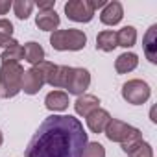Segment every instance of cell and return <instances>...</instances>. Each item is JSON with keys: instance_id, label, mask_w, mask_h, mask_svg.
I'll return each instance as SVG.
<instances>
[{"instance_id": "6da1fadb", "label": "cell", "mask_w": 157, "mask_h": 157, "mask_svg": "<svg viewBox=\"0 0 157 157\" xmlns=\"http://www.w3.org/2000/svg\"><path fill=\"white\" fill-rule=\"evenodd\" d=\"M87 142V131L78 118L52 115L32 137L24 157H82Z\"/></svg>"}, {"instance_id": "7a4b0ae2", "label": "cell", "mask_w": 157, "mask_h": 157, "mask_svg": "<svg viewBox=\"0 0 157 157\" xmlns=\"http://www.w3.org/2000/svg\"><path fill=\"white\" fill-rule=\"evenodd\" d=\"M24 68L21 63H2L0 67V98H13L21 93Z\"/></svg>"}, {"instance_id": "3957f363", "label": "cell", "mask_w": 157, "mask_h": 157, "mask_svg": "<svg viewBox=\"0 0 157 157\" xmlns=\"http://www.w3.org/2000/svg\"><path fill=\"white\" fill-rule=\"evenodd\" d=\"M50 44L54 50L65 52H78V50H83L87 44V35L82 30H76V28H67V30H56L50 35Z\"/></svg>"}, {"instance_id": "277c9868", "label": "cell", "mask_w": 157, "mask_h": 157, "mask_svg": "<svg viewBox=\"0 0 157 157\" xmlns=\"http://www.w3.org/2000/svg\"><path fill=\"white\" fill-rule=\"evenodd\" d=\"M105 137L111 140V142H120V144H128V142H133V140H139L142 139V133L140 129L122 122V120H117V118H111L107 128L104 129Z\"/></svg>"}, {"instance_id": "5b68a950", "label": "cell", "mask_w": 157, "mask_h": 157, "mask_svg": "<svg viewBox=\"0 0 157 157\" xmlns=\"http://www.w3.org/2000/svg\"><path fill=\"white\" fill-rule=\"evenodd\" d=\"M151 94V89L146 82L142 80H129L122 85V98L128 102V104H133V105H140L144 102H148Z\"/></svg>"}, {"instance_id": "8992f818", "label": "cell", "mask_w": 157, "mask_h": 157, "mask_svg": "<svg viewBox=\"0 0 157 157\" xmlns=\"http://www.w3.org/2000/svg\"><path fill=\"white\" fill-rule=\"evenodd\" d=\"M89 85H91V72L87 68H82V67H72L68 82H67V87H65L68 91V94L82 96V94H85Z\"/></svg>"}, {"instance_id": "52a82bcc", "label": "cell", "mask_w": 157, "mask_h": 157, "mask_svg": "<svg viewBox=\"0 0 157 157\" xmlns=\"http://www.w3.org/2000/svg\"><path fill=\"white\" fill-rule=\"evenodd\" d=\"M65 13L74 22H91L94 17V11L87 0H68L65 4Z\"/></svg>"}, {"instance_id": "ba28073f", "label": "cell", "mask_w": 157, "mask_h": 157, "mask_svg": "<svg viewBox=\"0 0 157 157\" xmlns=\"http://www.w3.org/2000/svg\"><path fill=\"white\" fill-rule=\"evenodd\" d=\"M44 82H43V78L41 74L32 67L28 70H24L22 74V85H21V91H24L26 94H37L41 89H43Z\"/></svg>"}, {"instance_id": "9c48e42d", "label": "cell", "mask_w": 157, "mask_h": 157, "mask_svg": "<svg viewBox=\"0 0 157 157\" xmlns=\"http://www.w3.org/2000/svg\"><path fill=\"white\" fill-rule=\"evenodd\" d=\"M122 17H124V8H122L120 2H117V0L107 2L105 8H104L102 13H100V21H102V24H105V26H115V24H118V22L122 21Z\"/></svg>"}, {"instance_id": "30bf717a", "label": "cell", "mask_w": 157, "mask_h": 157, "mask_svg": "<svg viewBox=\"0 0 157 157\" xmlns=\"http://www.w3.org/2000/svg\"><path fill=\"white\" fill-rule=\"evenodd\" d=\"M85 118H87V126H89V129H91L93 133H104V129L107 128V124H109V120H111V115H109L105 109L98 107V109H94L91 115H87Z\"/></svg>"}, {"instance_id": "8fae6325", "label": "cell", "mask_w": 157, "mask_h": 157, "mask_svg": "<svg viewBox=\"0 0 157 157\" xmlns=\"http://www.w3.org/2000/svg\"><path fill=\"white\" fill-rule=\"evenodd\" d=\"M98 107H100V100L94 94H82V96H78V100L74 102V109H76V113L80 117H87Z\"/></svg>"}, {"instance_id": "7c38bea8", "label": "cell", "mask_w": 157, "mask_h": 157, "mask_svg": "<svg viewBox=\"0 0 157 157\" xmlns=\"http://www.w3.org/2000/svg\"><path fill=\"white\" fill-rule=\"evenodd\" d=\"M0 59H2V63H21V59H24V48L19 44V41L10 39L2 50Z\"/></svg>"}, {"instance_id": "4fadbf2b", "label": "cell", "mask_w": 157, "mask_h": 157, "mask_svg": "<svg viewBox=\"0 0 157 157\" xmlns=\"http://www.w3.org/2000/svg\"><path fill=\"white\" fill-rule=\"evenodd\" d=\"M122 150L128 153V157H153V148L148 142H144L142 139L122 144Z\"/></svg>"}, {"instance_id": "5bb4252c", "label": "cell", "mask_w": 157, "mask_h": 157, "mask_svg": "<svg viewBox=\"0 0 157 157\" xmlns=\"http://www.w3.org/2000/svg\"><path fill=\"white\" fill-rule=\"evenodd\" d=\"M44 105L48 111H65L68 107V94L63 91H52L44 98Z\"/></svg>"}, {"instance_id": "9a60e30c", "label": "cell", "mask_w": 157, "mask_h": 157, "mask_svg": "<svg viewBox=\"0 0 157 157\" xmlns=\"http://www.w3.org/2000/svg\"><path fill=\"white\" fill-rule=\"evenodd\" d=\"M35 24L39 30L44 32H56V28L59 26V15L56 13V10L50 11H39V15L35 17Z\"/></svg>"}, {"instance_id": "2e32d148", "label": "cell", "mask_w": 157, "mask_h": 157, "mask_svg": "<svg viewBox=\"0 0 157 157\" xmlns=\"http://www.w3.org/2000/svg\"><path fill=\"white\" fill-rule=\"evenodd\" d=\"M144 54L150 63H157V24H151L144 35Z\"/></svg>"}, {"instance_id": "e0dca14e", "label": "cell", "mask_w": 157, "mask_h": 157, "mask_svg": "<svg viewBox=\"0 0 157 157\" xmlns=\"http://www.w3.org/2000/svg\"><path fill=\"white\" fill-rule=\"evenodd\" d=\"M137 65H139V56L133 54V52H124V54H120V56L117 57V61H115V70H117L118 74H128V72L135 70Z\"/></svg>"}, {"instance_id": "ac0fdd59", "label": "cell", "mask_w": 157, "mask_h": 157, "mask_svg": "<svg viewBox=\"0 0 157 157\" xmlns=\"http://www.w3.org/2000/svg\"><path fill=\"white\" fill-rule=\"evenodd\" d=\"M117 32H111V30H104L98 33L96 37V48L102 50V52H113L117 48Z\"/></svg>"}, {"instance_id": "d6986e66", "label": "cell", "mask_w": 157, "mask_h": 157, "mask_svg": "<svg viewBox=\"0 0 157 157\" xmlns=\"http://www.w3.org/2000/svg\"><path fill=\"white\" fill-rule=\"evenodd\" d=\"M24 57L30 65H37L41 61H44V48L35 43V41H30L24 44Z\"/></svg>"}, {"instance_id": "ffe728a7", "label": "cell", "mask_w": 157, "mask_h": 157, "mask_svg": "<svg viewBox=\"0 0 157 157\" xmlns=\"http://www.w3.org/2000/svg\"><path fill=\"white\" fill-rule=\"evenodd\" d=\"M137 43V30L133 26H124L117 32V44L122 48H131Z\"/></svg>"}, {"instance_id": "44dd1931", "label": "cell", "mask_w": 157, "mask_h": 157, "mask_svg": "<svg viewBox=\"0 0 157 157\" xmlns=\"http://www.w3.org/2000/svg\"><path fill=\"white\" fill-rule=\"evenodd\" d=\"M33 68L41 74L44 85H50V83H52V78H54V74H56V70H57V65H54V63H50V61H41V63L33 65Z\"/></svg>"}, {"instance_id": "7402d4cb", "label": "cell", "mask_w": 157, "mask_h": 157, "mask_svg": "<svg viewBox=\"0 0 157 157\" xmlns=\"http://www.w3.org/2000/svg\"><path fill=\"white\" fill-rule=\"evenodd\" d=\"M33 8H35V4L30 2V0H17V2H13V11H15L17 19H21V21H26L32 15Z\"/></svg>"}, {"instance_id": "603a6c76", "label": "cell", "mask_w": 157, "mask_h": 157, "mask_svg": "<svg viewBox=\"0 0 157 157\" xmlns=\"http://www.w3.org/2000/svg\"><path fill=\"white\" fill-rule=\"evenodd\" d=\"M13 35V24L8 19H0V48L6 46Z\"/></svg>"}, {"instance_id": "cb8c5ba5", "label": "cell", "mask_w": 157, "mask_h": 157, "mask_svg": "<svg viewBox=\"0 0 157 157\" xmlns=\"http://www.w3.org/2000/svg\"><path fill=\"white\" fill-rule=\"evenodd\" d=\"M82 157H105V148L100 142H87Z\"/></svg>"}, {"instance_id": "d4e9b609", "label": "cell", "mask_w": 157, "mask_h": 157, "mask_svg": "<svg viewBox=\"0 0 157 157\" xmlns=\"http://www.w3.org/2000/svg\"><path fill=\"white\" fill-rule=\"evenodd\" d=\"M35 6L39 8V11H50L56 6V0H44V2H37Z\"/></svg>"}, {"instance_id": "484cf974", "label": "cell", "mask_w": 157, "mask_h": 157, "mask_svg": "<svg viewBox=\"0 0 157 157\" xmlns=\"http://www.w3.org/2000/svg\"><path fill=\"white\" fill-rule=\"evenodd\" d=\"M89 2V6H91V10L93 11H96V10H100V8H105V0H87Z\"/></svg>"}, {"instance_id": "4316f807", "label": "cell", "mask_w": 157, "mask_h": 157, "mask_svg": "<svg viewBox=\"0 0 157 157\" xmlns=\"http://www.w3.org/2000/svg\"><path fill=\"white\" fill-rule=\"evenodd\" d=\"M10 8H13V4L10 0H0V15H6L10 11Z\"/></svg>"}, {"instance_id": "83f0119b", "label": "cell", "mask_w": 157, "mask_h": 157, "mask_svg": "<svg viewBox=\"0 0 157 157\" xmlns=\"http://www.w3.org/2000/svg\"><path fill=\"white\" fill-rule=\"evenodd\" d=\"M2 142H4V135H2V131H0V146H2Z\"/></svg>"}]
</instances>
